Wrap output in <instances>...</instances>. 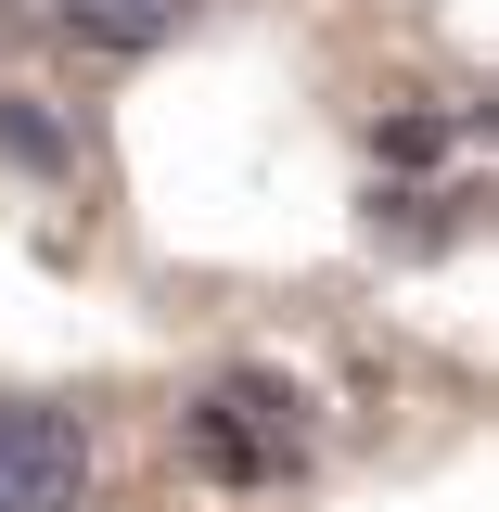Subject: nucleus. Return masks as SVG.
I'll use <instances>...</instances> for the list:
<instances>
[{
  "label": "nucleus",
  "instance_id": "obj_1",
  "mask_svg": "<svg viewBox=\"0 0 499 512\" xmlns=\"http://www.w3.org/2000/svg\"><path fill=\"white\" fill-rule=\"evenodd\" d=\"M180 436H192V461H205L218 487H295V474H308V397L244 359V372H205V384H192Z\"/></svg>",
  "mask_w": 499,
  "mask_h": 512
},
{
  "label": "nucleus",
  "instance_id": "obj_2",
  "mask_svg": "<svg viewBox=\"0 0 499 512\" xmlns=\"http://www.w3.org/2000/svg\"><path fill=\"white\" fill-rule=\"evenodd\" d=\"M90 487V423L52 397H0V512H77Z\"/></svg>",
  "mask_w": 499,
  "mask_h": 512
},
{
  "label": "nucleus",
  "instance_id": "obj_3",
  "mask_svg": "<svg viewBox=\"0 0 499 512\" xmlns=\"http://www.w3.org/2000/svg\"><path fill=\"white\" fill-rule=\"evenodd\" d=\"M205 0H64V26L90 39V52H154V39H180Z\"/></svg>",
  "mask_w": 499,
  "mask_h": 512
},
{
  "label": "nucleus",
  "instance_id": "obj_4",
  "mask_svg": "<svg viewBox=\"0 0 499 512\" xmlns=\"http://www.w3.org/2000/svg\"><path fill=\"white\" fill-rule=\"evenodd\" d=\"M0 167H26V180H64L77 167V141H64V116L39 90H0Z\"/></svg>",
  "mask_w": 499,
  "mask_h": 512
},
{
  "label": "nucleus",
  "instance_id": "obj_5",
  "mask_svg": "<svg viewBox=\"0 0 499 512\" xmlns=\"http://www.w3.org/2000/svg\"><path fill=\"white\" fill-rule=\"evenodd\" d=\"M474 205H487V192L474 180H448V192H384V244H461V231H474Z\"/></svg>",
  "mask_w": 499,
  "mask_h": 512
},
{
  "label": "nucleus",
  "instance_id": "obj_6",
  "mask_svg": "<svg viewBox=\"0 0 499 512\" xmlns=\"http://www.w3.org/2000/svg\"><path fill=\"white\" fill-rule=\"evenodd\" d=\"M372 154H384V167H448V154H461V116H448V103H436V116L397 103V116L372 128Z\"/></svg>",
  "mask_w": 499,
  "mask_h": 512
}]
</instances>
